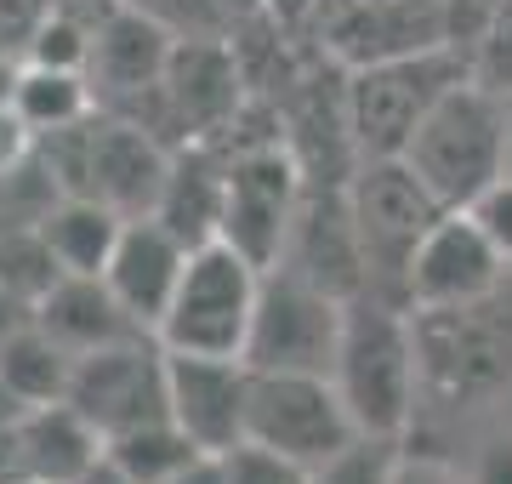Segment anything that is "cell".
I'll list each match as a JSON object with an SVG mask.
<instances>
[{
    "label": "cell",
    "mask_w": 512,
    "mask_h": 484,
    "mask_svg": "<svg viewBox=\"0 0 512 484\" xmlns=\"http://www.w3.org/2000/svg\"><path fill=\"white\" fill-rule=\"evenodd\" d=\"M467 69L478 86H490L501 97L512 92V0H495L490 18L478 23L473 46H467Z\"/></svg>",
    "instance_id": "4316f807"
},
{
    "label": "cell",
    "mask_w": 512,
    "mask_h": 484,
    "mask_svg": "<svg viewBox=\"0 0 512 484\" xmlns=\"http://www.w3.org/2000/svg\"><path fill=\"white\" fill-rule=\"evenodd\" d=\"M302 160L291 143H256L228 160V211H222V240L245 251L256 268H274L291 234V217L302 205Z\"/></svg>",
    "instance_id": "9c48e42d"
},
{
    "label": "cell",
    "mask_w": 512,
    "mask_h": 484,
    "mask_svg": "<svg viewBox=\"0 0 512 484\" xmlns=\"http://www.w3.org/2000/svg\"><path fill=\"white\" fill-rule=\"evenodd\" d=\"M495 297L473 308H427L416 314L421 382L439 393H490L512 376V325H495Z\"/></svg>",
    "instance_id": "8fae6325"
},
{
    "label": "cell",
    "mask_w": 512,
    "mask_h": 484,
    "mask_svg": "<svg viewBox=\"0 0 512 484\" xmlns=\"http://www.w3.org/2000/svg\"><path fill=\"white\" fill-rule=\"evenodd\" d=\"M467 484H512V433L478 445L473 467H467Z\"/></svg>",
    "instance_id": "f546056e"
},
{
    "label": "cell",
    "mask_w": 512,
    "mask_h": 484,
    "mask_svg": "<svg viewBox=\"0 0 512 484\" xmlns=\"http://www.w3.org/2000/svg\"><path fill=\"white\" fill-rule=\"evenodd\" d=\"M188 251H194V245L177 240L160 217H131L126 223L109 268H103V280H109V291L126 302V314L137 319L143 331H160L165 308H171L177 285H183Z\"/></svg>",
    "instance_id": "e0dca14e"
},
{
    "label": "cell",
    "mask_w": 512,
    "mask_h": 484,
    "mask_svg": "<svg viewBox=\"0 0 512 484\" xmlns=\"http://www.w3.org/2000/svg\"><path fill=\"white\" fill-rule=\"evenodd\" d=\"M126 223L131 217H120L114 205L92 200V194H57L40 211V240H46V251L63 274H103Z\"/></svg>",
    "instance_id": "44dd1931"
},
{
    "label": "cell",
    "mask_w": 512,
    "mask_h": 484,
    "mask_svg": "<svg viewBox=\"0 0 512 484\" xmlns=\"http://www.w3.org/2000/svg\"><path fill=\"white\" fill-rule=\"evenodd\" d=\"M245 439L279 450L302 467H319L325 456H336L342 445L359 439L348 399L330 376L308 371H256L251 382V428Z\"/></svg>",
    "instance_id": "52a82bcc"
},
{
    "label": "cell",
    "mask_w": 512,
    "mask_h": 484,
    "mask_svg": "<svg viewBox=\"0 0 512 484\" xmlns=\"http://www.w3.org/2000/svg\"><path fill=\"white\" fill-rule=\"evenodd\" d=\"M512 262L490 245V234L473 223V211H444L433 234L421 240L410 280H404V302L427 314V308H473V302L501 297Z\"/></svg>",
    "instance_id": "4fadbf2b"
},
{
    "label": "cell",
    "mask_w": 512,
    "mask_h": 484,
    "mask_svg": "<svg viewBox=\"0 0 512 484\" xmlns=\"http://www.w3.org/2000/svg\"><path fill=\"white\" fill-rule=\"evenodd\" d=\"M330 382L342 388L359 433L376 439H404L410 416L421 399V342H416V308L393 297L359 291L348 297L342 319V348H336V371Z\"/></svg>",
    "instance_id": "6da1fadb"
},
{
    "label": "cell",
    "mask_w": 512,
    "mask_h": 484,
    "mask_svg": "<svg viewBox=\"0 0 512 484\" xmlns=\"http://www.w3.org/2000/svg\"><path fill=\"white\" fill-rule=\"evenodd\" d=\"M171 143L126 114H92L86 137V194L114 205L120 217H154L171 177Z\"/></svg>",
    "instance_id": "2e32d148"
},
{
    "label": "cell",
    "mask_w": 512,
    "mask_h": 484,
    "mask_svg": "<svg viewBox=\"0 0 512 484\" xmlns=\"http://www.w3.org/2000/svg\"><path fill=\"white\" fill-rule=\"evenodd\" d=\"M467 75V52L456 46H416L348 69V120L359 160H399L427 109Z\"/></svg>",
    "instance_id": "3957f363"
},
{
    "label": "cell",
    "mask_w": 512,
    "mask_h": 484,
    "mask_svg": "<svg viewBox=\"0 0 512 484\" xmlns=\"http://www.w3.org/2000/svg\"><path fill=\"white\" fill-rule=\"evenodd\" d=\"M507 177H512V92H507Z\"/></svg>",
    "instance_id": "e575fe53"
},
{
    "label": "cell",
    "mask_w": 512,
    "mask_h": 484,
    "mask_svg": "<svg viewBox=\"0 0 512 484\" xmlns=\"http://www.w3.org/2000/svg\"><path fill=\"white\" fill-rule=\"evenodd\" d=\"M29 314H35L40 331L57 336L74 359L97 354V348H109V342H126V336H154L126 314V302L109 291L103 274H57V280L35 297Z\"/></svg>",
    "instance_id": "ac0fdd59"
},
{
    "label": "cell",
    "mask_w": 512,
    "mask_h": 484,
    "mask_svg": "<svg viewBox=\"0 0 512 484\" xmlns=\"http://www.w3.org/2000/svg\"><path fill=\"white\" fill-rule=\"evenodd\" d=\"M274 268L319 285L330 297H359L365 291V251H359V228H353L348 183L302 188V205H296L291 234H285V251H279Z\"/></svg>",
    "instance_id": "9a60e30c"
},
{
    "label": "cell",
    "mask_w": 512,
    "mask_h": 484,
    "mask_svg": "<svg viewBox=\"0 0 512 484\" xmlns=\"http://www.w3.org/2000/svg\"><path fill=\"white\" fill-rule=\"evenodd\" d=\"M222 211H228V154H217V143H183L171 154V177L154 217L177 240L205 245L222 240Z\"/></svg>",
    "instance_id": "d6986e66"
},
{
    "label": "cell",
    "mask_w": 512,
    "mask_h": 484,
    "mask_svg": "<svg viewBox=\"0 0 512 484\" xmlns=\"http://www.w3.org/2000/svg\"><path fill=\"white\" fill-rule=\"evenodd\" d=\"M103 456H109L131 484H171L194 456H200V445L165 416V422H148V428H131V433H120V439H109Z\"/></svg>",
    "instance_id": "cb8c5ba5"
},
{
    "label": "cell",
    "mask_w": 512,
    "mask_h": 484,
    "mask_svg": "<svg viewBox=\"0 0 512 484\" xmlns=\"http://www.w3.org/2000/svg\"><path fill=\"white\" fill-rule=\"evenodd\" d=\"M69 405L103 433V445L131 428L165 422L171 416V393H165V348L160 336H126L97 354L74 359Z\"/></svg>",
    "instance_id": "ba28073f"
},
{
    "label": "cell",
    "mask_w": 512,
    "mask_h": 484,
    "mask_svg": "<svg viewBox=\"0 0 512 484\" xmlns=\"http://www.w3.org/2000/svg\"><path fill=\"white\" fill-rule=\"evenodd\" d=\"M393 484H467V479H461L450 462H439V456H410V450H404Z\"/></svg>",
    "instance_id": "1f68e13d"
},
{
    "label": "cell",
    "mask_w": 512,
    "mask_h": 484,
    "mask_svg": "<svg viewBox=\"0 0 512 484\" xmlns=\"http://www.w3.org/2000/svg\"><path fill=\"white\" fill-rule=\"evenodd\" d=\"M12 109L23 114V126L35 137L69 131L97 114V86L86 69H46V63H23L12 80Z\"/></svg>",
    "instance_id": "7402d4cb"
},
{
    "label": "cell",
    "mask_w": 512,
    "mask_h": 484,
    "mask_svg": "<svg viewBox=\"0 0 512 484\" xmlns=\"http://www.w3.org/2000/svg\"><path fill=\"white\" fill-rule=\"evenodd\" d=\"M18 462H23V479L80 484L97 462H103V433H97L69 399L35 405L18 422Z\"/></svg>",
    "instance_id": "ffe728a7"
},
{
    "label": "cell",
    "mask_w": 512,
    "mask_h": 484,
    "mask_svg": "<svg viewBox=\"0 0 512 484\" xmlns=\"http://www.w3.org/2000/svg\"><path fill=\"white\" fill-rule=\"evenodd\" d=\"M177 35L165 29L148 6H109L97 18V40H92V63L86 75L97 86V103H109V114L137 120L143 103H154L165 69H171Z\"/></svg>",
    "instance_id": "5bb4252c"
},
{
    "label": "cell",
    "mask_w": 512,
    "mask_h": 484,
    "mask_svg": "<svg viewBox=\"0 0 512 484\" xmlns=\"http://www.w3.org/2000/svg\"><path fill=\"white\" fill-rule=\"evenodd\" d=\"M80 484H131V479H126V473H120V467L109 462V456H103V462H97V467H92V473H86Z\"/></svg>",
    "instance_id": "836d02e7"
},
{
    "label": "cell",
    "mask_w": 512,
    "mask_h": 484,
    "mask_svg": "<svg viewBox=\"0 0 512 484\" xmlns=\"http://www.w3.org/2000/svg\"><path fill=\"white\" fill-rule=\"evenodd\" d=\"M399 160H410L444 211H467L484 188L507 177V97L478 86L473 75L456 80L427 109Z\"/></svg>",
    "instance_id": "7a4b0ae2"
},
{
    "label": "cell",
    "mask_w": 512,
    "mask_h": 484,
    "mask_svg": "<svg viewBox=\"0 0 512 484\" xmlns=\"http://www.w3.org/2000/svg\"><path fill=\"white\" fill-rule=\"evenodd\" d=\"M0 382L18 393L23 405H57V399H69L74 354L57 336L40 331L35 314H29L18 331L0 342Z\"/></svg>",
    "instance_id": "603a6c76"
},
{
    "label": "cell",
    "mask_w": 512,
    "mask_h": 484,
    "mask_svg": "<svg viewBox=\"0 0 512 484\" xmlns=\"http://www.w3.org/2000/svg\"><path fill=\"white\" fill-rule=\"evenodd\" d=\"M92 40H97V23H80L63 0H52V12L40 18V29L29 35L23 52H29V63H46V69H86Z\"/></svg>",
    "instance_id": "484cf974"
},
{
    "label": "cell",
    "mask_w": 512,
    "mask_h": 484,
    "mask_svg": "<svg viewBox=\"0 0 512 484\" xmlns=\"http://www.w3.org/2000/svg\"><path fill=\"white\" fill-rule=\"evenodd\" d=\"M29 143H35V131L23 126V114L12 109V103H0V177L29 154Z\"/></svg>",
    "instance_id": "4dcf8cb0"
},
{
    "label": "cell",
    "mask_w": 512,
    "mask_h": 484,
    "mask_svg": "<svg viewBox=\"0 0 512 484\" xmlns=\"http://www.w3.org/2000/svg\"><path fill=\"white\" fill-rule=\"evenodd\" d=\"M342 319H348V297H330V291L296 280L285 268H268L251 336H245V365L251 371L330 376L336 348H342Z\"/></svg>",
    "instance_id": "8992f818"
},
{
    "label": "cell",
    "mask_w": 512,
    "mask_h": 484,
    "mask_svg": "<svg viewBox=\"0 0 512 484\" xmlns=\"http://www.w3.org/2000/svg\"><path fill=\"white\" fill-rule=\"evenodd\" d=\"M262 274L245 251L228 240H205L188 251L183 285L160 319V348L171 354H239L245 359V336L256 319V297H262Z\"/></svg>",
    "instance_id": "5b68a950"
},
{
    "label": "cell",
    "mask_w": 512,
    "mask_h": 484,
    "mask_svg": "<svg viewBox=\"0 0 512 484\" xmlns=\"http://www.w3.org/2000/svg\"><path fill=\"white\" fill-rule=\"evenodd\" d=\"M467 211H473V223L484 228V234H490V245H495V251H501V257L512 262V177L490 183V188H484V194H478L473 205H467Z\"/></svg>",
    "instance_id": "f1b7e54d"
},
{
    "label": "cell",
    "mask_w": 512,
    "mask_h": 484,
    "mask_svg": "<svg viewBox=\"0 0 512 484\" xmlns=\"http://www.w3.org/2000/svg\"><path fill=\"white\" fill-rule=\"evenodd\" d=\"M171 484H228V462L211 456V450H200V456H194V462H188Z\"/></svg>",
    "instance_id": "d6a6232c"
},
{
    "label": "cell",
    "mask_w": 512,
    "mask_h": 484,
    "mask_svg": "<svg viewBox=\"0 0 512 484\" xmlns=\"http://www.w3.org/2000/svg\"><path fill=\"white\" fill-rule=\"evenodd\" d=\"M245 69L234 57V40H177L171 69H165L160 92H154V114L165 131H177V149L183 143H217L222 131L234 126L245 103H251Z\"/></svg>",
    "instance_id": "30bf717a"
},
{
    "label": "cell",
    "mask_w": 512,
    "mask_h": 484,
    "mask_svg": "<svg viewBox=\"0 0 512 484\" xmlns=\"http://www.w3.org/2000/svg\"><path fill=\"white\" fill-rule=\"evenodd\" d=\"M348 205L353 228H359V251H365V291L404 302L410 262L444 217L439 194L410 171V160H359V171L348 177Z\"/></svg>",
    "instance_id": "277c9868"
},
{
    "label": "cell",
    "mask_w": 512,
    "mask_h": 484,
    "mask_svg": "<svg viewBox=\"0 0 512 484\" xmlns=\"http://www.w3.org/2000/svg\"><path fill=\"white\" fill-rule=\"evenodd\" d=\"M222 462H228V484H313V467L291 462V456H279L268 445H256V439L234 445Z\"/></svg>",
    "instance_id": "83f0119b"
},
{
    "label": "cell",
    "mask_w": 512,
    "mask_h": 484,
    "mask_svg": "<svg viewBox=\"0 0 512 484\" xmlns=\"http://www.w3.org/2000/svg\"><path fill=\"white\" fill-rule=\"evenodd\" d=\"M251 382L256 371L239 354H171L165 348V393L171 422L211 456L245 445L251 428Z\"/></svg>",
    "instance_id": "7c38bea8"
},
{
    "label": "cell",
    "mask_w": 512,
    "mask_h": 484,
    "mask_svg": "<svg viewBox=\"0 0 512 484\" xmlns=\"http://www.w3.org/2000/svg\"><path fill=\"white\" fill-rule=\"evenodd\" d=\"M404 462V439H376V433H359L353 445H342L336 456L313 467V484H393Z\"/></svg>",
    "instance_id": "d4e9b609"
}]
</instances>
